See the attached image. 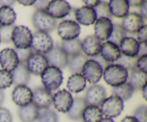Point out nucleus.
Wrapping results in <instances>:
<instances>
[{
	"label": "nucleus",
	"mask_w": 147,
	"mask_h": 122,
	"mask_svg": "<svg viewBox=\"0 0 147 122\" xmlns=\"http://www.w3.org/2000/svg\"><path fill=\"white\" fill-rule=\"evenodd\" d=\"M73 103V98L71 93L67 90H60L53 96V103L57 111L67 113Z\"/></svg>",
	"instance_id": "nucleus-10"
},
{
	"label": "nucleus",
	"mask_w": 147,
	"mask_h": 122,
	"mask_svg": "<svg viewBox=\"0 0 147 122\" xmlns=\"http://www.w3.org/2000/svg\"><path fill=\"white\" fill-rule=\"evenodd\" d=\"M15 53H17V57L19 59V61L20 62H25L27 60L29 57H30V55L34 52L32 49L30 47V48L27 49H23V50H20V49H16L14 50Z\"/></svg>",
	"instance_id": "nucleus-41"
},
{
	"label": "nucleus",
	"mask_w": 147,
	"mask_h": 122,
	"mask_svg": "<svg viewBox=\"0 0 147 122\" xmlns=\"http://www.w3.org/2000/svg\"><path fill=\"white\" fill-rule=\"evenodd\" d=\"M60 47L68 57L82 53L81 41L78 38L70 40H63Z\"/></svg>",
	"instance_id": "nucleus-31"
},
{
	"label": "nucleus",
	"mask_w": 147,
	"mask_h": 122,
	"mask_svg": "<svg viewBox=\"0 0 147 122\" xmlns=\"http://www.w3.org/2000/svg\"><path fill=\"white\" fill-rule=\"evenodd\" d=\"M48 63V65L54 66L59 69L67 67L68 63V56L59 45L53 46L50 52L44 55Z\"/></svg>",
	"instance_id": "nucleus-9"
},
{
	"label": "nucleus",
	"mask_w": 147,
	"mask_h": 122,
	"mask_svg": "<svg viewBox=\"0 0 147 122\" xmlns=\"http://www.w3.org/2000/svg\"><path fill=\"white\" fill-rule=\"evenodd\" d=\"M4 93L3 92L2 90H0V107H1V105L2 104L3 101H4Z\"/></svg>",
	"instance_id": "nucleus-54"
},
{
	"label": "nucleus",
	"mask_w": 147,
	"mask_h": 122,
	"mask_svg": "<svg viewBox=\"0 0 147 122\" xmlns=\"http://www.w3.org/2000/svg\"><path fill=\"white\" fill-rule=\"evenodd\" d=\"M142 96H143L144 99V100H146L147 99V86H146V84H145L144 86H143V87L142 88Z\"/></svg>",
	"instance_id": "nucleus-53"
},
{
	"label": "nucleus",
	"mask_w": 147,
	"mask_h": 122,
	"mask_svg": "<svg viewBox=\"0 0 147 122\" xmlns=\"http://www.w3.org/2000/svg\"><path fill=\"white\" fill-rule=\"evenodd\" d=\"M32 24L37 31L48 33L56 28L57 20L45 10H36L32 16Z\"/></svg>",
	"instance_id": "nucleus-4"
},
{
	"label": "nucleus",
	"mask_w": 147,
	"mask_h": 122,
	"mask_svg": "<svg viewBox=\"0 0 147 122\" xmlns=\"http://www.w3.org/2000/svg\"><path fill=\"white\" fill-rule=\"evenodd\" d=\"M144 25V20L136 12H130L122 20L121 26L126 32L135 33Z\"/></svg>",
	"instance_id": "nucleus-18"
},
{
	"label": "nucleus",
	"mask_w": 147,
	"mask_h": 122,
	"mask_svg": "<svg viewBox=\"0 0 147 122\" xmlns=\"http://www.w3.org/2000/svg\"><path fill=\"white\" fill-rule=\"evenodd\" d=\"M13 84V78L10 72L0 70V90L6 89Z\"/></svg>",
	"instance_id": "nucleus-37"
},
{
	"label": "nucleus",
	"mask_w": 147,
	"mask_h": 122,
	"mask_svg": "<svg viewBox=\"0 0 147 122\" xmlns=\"http://www.w3.org/2000/svg\"><path fill=\"white\" fill-rule=\"evenodd\" d=\"M113 30V23L111 19L100 17L94 24V36L100 42L109 40Z\"/></svg>",
	"instance_id": "nucleus-16"
},
{
	"label": "nucleus",
	"mask_w": 147,
	"mask_h": 122,
	"mask_svg": "<svg viewBox=\"0 0 147 122\" xmlns=\"http://www.w3.org/2000/svg\"><path fill=\"white\" fill-rule=\"evenodd\" d=\"M130 75L128 76V83L132 86L134 90H139L146 84V73L139 71L137 69L130 70Z\"/></svg>",
	"instance_id": "nucleus-27"
},
{
	"label": "nucleus",
	"mask_w": 147,
	"mask_h": 122,
	"mask_svg": "<svg viewBox=\"0 0 147 122\" xmlns=\"http://www.w3.org/2000/svg\"><path fill=\"white\" fill-rule=\"evenodd\" d=\"M45 11L55 20L62 19L70 14L71 7L68 2L64 0L50 1Z\"/></svg>",
	"instance_id": "nucleus-13"
},
{
	"label": "nucleus",
	"mask_w": 147,
	"mask_h": 122,
	"mask_svg": "<svg viewBox=\"0 0 147 122\" xmlns=\"http://www.w3.org/2000/svg\"><path fill=\"white\" fill-rule=\"evenodd\" d=\"M147 108L146 106H139L134 112V116L139 122H147Z\"/></svg>",
	"instance_id": "nucleus-40"
},
{
	"label": "nucleus",
	"mask_w": 147,
	"mask_h": 122,
	"mask_svg": "<svg viewBox=\"0 0 147 122\" xmlns=\"http://www.w3.org/2000/svg\"><path fill=\"white\" fill-rule=\"evenodd\" d=\"M102 43L94 35L87 36L81 42V50L87 57H94L100 55Z\"/></svg>",
	"instance_id": "nucleus-19"
},
{
	"label": "nucleus",
	"mask_w": 147,
	"mask_h": 122,
	"mask_svg": "<svg viewBox=\"0 0 147 122\" xmlns=\"http://www.w3.org/2000/svg\"><path fill=\"white\" fill-rule=\"evenodd\" d=\"M121 122H139L134 116H126L123 118Z\"/></svg>",
	"instance_id": "nucleus-50"
},
{
	"label": "nucleus",
	"mask_w": 147,
	"mask_h": 122,
	"mask_svg": "<svg viewBox=\"0 0 147 122\" xmlns=\"http://www.w3.org/2000/svg\"><path fill=\"white\" fill-rule=\"evenodd\" d=\"M88 59L87 56L85 55L83 53L80 54L68 57V63H67V67L69 70L73 74L76 73H81L82 68Z\"/></svg>",
	"instance_id": "nucleus-30"
},
{
	"label": "nucleus",
	"mask_w": 147,
	"mask_h": 122,
	"mask_svg": "<svg viewBox=\"0 0 147 122\" xmlns=\"http://www.w3.org/2000/svg\"><path fill=\"white\" fill-rule=\"evenodd\" d=\"M13 102L20 107H23L32 102V91L26 85L16 86L11 93Z\"/></svg>",
	"instance_id": "nucleus-14"
},
{
	"label": "nucleus",
	"mask_w": 147,
	"mask_h": 122,
	"mask_svg": "<svg viewBox=\"0 0 147 122\" xmlns=\"http://www.w3.org/2000/svg\"><path fill=\"white\" fill-rule=\"evenodd\" d=\"M35 1L34 0H30V1H24V0H21V1H18V3L23 6H32L34 5Z\"/></svg>",
	"instance_id": "nucleus-52"
},
{
	"label": "nucleus",
	"mask_w": 147,
	"mask_h": 122,
	"mask_svg": "<svg viewBox=\"0 0 147 122\" xmlns=\"http://www.w3.org/2000/svg\"><path fill=\"white\" fill-rule=\"evenodd\" d=\"M103 76L107 84L115 88L126 83L129 72L120 65L110 64L103 70Z\"/></svg>",
	"instance_id": "nucleus-1"
},
{
	"label": "nucleus",
	"mask_w": 147,
	"mask_h": 122,
	"mask_svg": "<svg viewBox=\"0 0 147 122\" xmlns=\"http://www.w3.org/2000/svg\"><path fill=\"white\" fill-rule=\"evenodd\" d=\"M86 104L83 98H73V103L69 111L67 113L68 119L73 121H77L81 119L82 113L86 108Z\"/></svg>",
	"instance_id": "nucleus-28"
},
{
	"label": "nucleus",
	"mask_w": 147,
	"mask_h": 122,
	"mask_svg": "<svg viewBox=\"0 0 147 122\" xmlns=\"http://www.w3.org/2000/svg\"><path fill=\"white\" fill-rule=\"evenodd\" d=\"M134 92V90L132 86L127 82L121 86L113 88L112 90V93L113 96L119 97L123 101L129 100L132 96Z\"/></svg>",
	"instance_id": "nucleus-33"
},
{
	"label": "nucleus",
	"mask_w": 147,
	"mask_h": 122,
	"mask_svg": "<svg viewBox=\"0 0 147 122\" xmlns=\"http://www.w3.org/2000/svg\"><path fill=\"white\" fill-rule=\"evenodd\" d=\"M100 109L105 118L113 119L119 116L123 111V101L116 96H109L106 98L100 105Z\"/></svg>",
	"instance_id": "nucleus-3"
},
{
	"label": "nucleus",
	"mask_w": 147,
	"mask_h": 122,
	"mask_svg": "<svg viewBox=\"0 0 147 122\" xmlns=\"http://www.w3.org/2000/svg\"><path fill=\"white\" fill-rule=\"evenodd\" d=\"M136 68L143 73H147V54L138 57L136 63Z\"/></svg>",
	"instance_id": "nucleus-42"
},
{
	"label": "nucleus",
	"mask_w": 147,
	"mask_h": 122,
	"mask_svg": "<svg viewBox=\"0 0 147 122\" xmlns=\"http://www.w3.org/2000/svg\"><path fill=\"white\" fill-rule=\"evenodd\" d=\"M32 103L39 109H49L53 103V94L44 87L36 88L32 92Z\"/></svg>",
	"instance_id": "nucleus-15"
},
{
	"label": "nucleus",
	"mask_w": 147,
	"mask_h": 122,
	"mask_svg": "<svg viewBox=\"0 0 147 122\" xmlns=\"http://www.w3.org/2000/svg\"></svg>",
	"instance_id": "nucleus-56"
},
{
	"label": "nucleus",
	"mask_w": 147,
	"mask_h": 122,
	"mask_svg": "<svg viewBox=\"0 0 147 122\" xmlns=\"http://www.w3.org/2000/svg\"><path fill=\"white\" fill-rule=\"evenodd\" d=\"M75 17L78 24L89 26L95 24L97 20V15L93 8L83 6L75 11Z\"/></svg>",
	"instance_id": "nucleus-20"
},
{
	"label": "nucleus",
	"mask_w": 147,
	"mask_h": 122,
	"mask_svg": "<svg viewBox=\"0 0 147 122\" xmlns=\"http://www.w3.org/2000/svg\"><path fill=\"white\" fill-rule=\"evenodd\" d=\"M57 34L63 40L78 38L80 33V27L73 20H63L57 27Z\"/></svg>",
	"instance_id": "nucleus-8"
},
{
	"label": "nucleus",
	"mask_w": 147,
	"mask_h": 122,
	"mask_svg": "<svg viewBox=\"0 0 147 122\" xmlns=\"http://www.w3.org/2000/svg\"><path fill=\"white\" fill-rule=\"evenodd\" d=\"M83 2L86 4V7H90V8L94 9L98 4H99L100 1H98V0H90V1H87V0H85V1H83Z\"/></svg>",
	"instance_id": "nucleus-48"
},
{
	"label": "nucleus",
	"mask_w": 147,
	"mask_h": 122,
	"mask_svg": "<svg viewBox=\"0 0 147 122\" xmlns=\"http://www.w3.org/2000/svg\"><path fill=\"white\" fill-rule=\"evenodd\" d=\"M20 61L14 50L5 48L0 51V66L2 70L11 73L17 67Z\"/></svg>",
	"instance_id": "nucleus-17"
},
{
	"label": "nucleus",
	"mask_w": 147,
	"mask_h": 122,
	"mask_svg": "<svg viewBox=\"0 0 147 122\" xmlns=\"http://www.w3.org/2000/svg\"><path fill=\"white\" fill-rule=\"evenodd\" d=\"M15 26H0V42L3 43H9L11 42V33Z\"/></svg>",
	"instance_id": "nucleus-39"
},
{
	"label": "nucleus",
	"mask_w": 147,
	"mask_h": 122,
	"mask_svg": "<svg viewBox=\"0 0 147 122\" xmlns=\"http://www.w3.org/2000/svg\"><path fill=\"white\" fill-rule=\"evenodd\" d=\"M37 122H58V116L50 109H39Z\"/></svg>",
	"instance_id": "nucleus-35"
},
{
	"label": "nucleus",
	"mask_w": 147,
	"mask_h": 122,
	"mask_svg": "<svg viewBox=\"0 0 147 122\" xmlns=\"http://www.w3.org/2000/svg\"><path fill=\"white\" fill-rule=\"evenodd\" d=\"M15 3V1H10V0H4L0 1V6L1 7H9L12 6Z\"/></svg>",
	"instance_id": "nucleus-49"
},
{
	"label": "nucleus",
	"mask_w": 147,
	"mask_h": 122,
	"mask_svg": "<svg viewBox=\"0 0 147 122\" xmlns=\"http://www.w3.org/2000/svg\"><path fill=\"white\" fill-rule=\"evenodd\" d=\"M0 122H12L11 113L4 107H0Z\"/></svg>",
	"instance_id": "nucleus-44"
},
{
	"label": "nucleus",
	"mask_w": 147,
	"mask_h": 122,
	"mask_svg": "<svg viewBox=\"0 0 147 122\" xmlns=\"http://www.w3.org/2000/svg\"><path fill=\"white\" fill-rule=\"evenodd\" d=\"M137 41L140 44H146L147 43V25L144 24L137 32Z\"/></svg>",
	"instance_id": "nucleus-43"
},
{
	"label": "nucleus",
	"mask_w": 147,
	"mask_h": 122,
	"mask_svg": "<svg viewBox=\"0 0 147 122\" xmlns=\"http://www.w3.org/2000/svg\"><path fill=\"white\" fill-rule=\"evenodd\" d=\"M126 37V32L122 26L119 24H113V30L109 38V41L119 46L121 41Z\"/></svg>",
	"instance_id": "nucleus-34"
},
{
	"label": "nucleus",
	"mask_w": 147,
	"mask_h": 122,
	"mask_svg": "<svg viewBox=\"0 0 147 122\" xmlns=\"http://www.w3.org/2000/svg\"><path fill=\"white\" fill-rule=\"evenodd\" d=\"M53 46V40L48 33L37 31L32 34L31 48L35 53L45 55Z\"/></svg>",
	"instance_id": "nucleus-6"
},
{
	"label": "nucleus",
	"mask_w": 147,
	"mask_h": 122,
	"mask_svg": "<svg viewBox=\"0 0 147 122\" xmlns=\"http://www.w3.org/2000/svg\"><path fill=\"white\" fill-rule=\"evenodd\" d=\"M40 75L44 88L50 91L57 90L63 83L62 70L54 66H47Z\"/></svg>",
	"instance_id": "nucleus-2"
},
{
	"label": "nucleus",
	"mask_w": 147,
	"mask_h": 122,
	"mask_svg": "<svg viewBox=\"0 0 147 122\" xmlns=\"http://www.w3.org/2000/svg\"><path fill=\"white\" fill-rule=\"evenodd\" d=\"M39 109L32 103L18 109V116L22 122H34L37 120Z\"/></svg>",
	"instance_id": "nucleus-25"
},
{
	"label": "nucleus",
	"mask_w": 147,
	"mask_h": 122,
	"mask_svg": "<svg viewBox=\"0 0 147 122\" xmlns=\"http://www.w3.org/2000/svg\"><path fill=\"white\" fill-rule=\"evenodd\" d=\"M26 65L30 74L40 75L48 66V63L44 55L33 52L26 60Z\"/></svg>",
	"instance_id": "nucleus-12"
},
{
	"label": "nucleus",
	"mask_w": 147,
	"mask_h": 122,
	"mask_svg": "<svg viewBox=\"0 0 147 122\" xmlns=\"http://www.w3.org/2000/svg\"><path fill=\"white\" fill-rule=\"evenodd\" d=\"M93 60H95L96 62H97V63H98L100 66H101V67L103 68V69L106 68V67H107L109 65H110V63H107L106 61H105V60L102 58V57L100 55H98L93 57Z\"/></svg>",
	"instance_id": "nucleus-46"
},
{
	"label": "nucleus",
	"mask_w": 147,
	"mask_h": 122,
	"mask_svg": "<svg viewBox=\"0 0 147 122\" xmlns=\"http://www.w3.org/2000/svg\"><path fill=\"white\" fill-rule=\"evenodd\" d=\"M140 8V15L142 16V18L144 20H146L147 19V1H143L142 5L139 7Z\"/></svg>",
	"instance_id": "nucleus-47"
},
{
	"label": "nucleus",
	"mask_w": 147,
	"mask_h": 122,
	"mask_svg": "<svg viewBox=\"0 0 147 122\" xmlns=\"http://www.w3.org/2000/svg\"><path fill=\"white\" fill-rule=\"evenodd\" d=\"M13 83L16 86L26 85L30 82V73L27 69L25 62H20L17 67L11 72Z\"/></svg>",
	"instance_id": "nucleus-23"
},
{
	"label": "nucleus",
	"mask_w": 147,
	"mask_h": 122,
	"mask_svg": "<svg viewBox=\"0 0 147 122\" xmlns=\"http://www.w3.org/2000/svg\"><path fill=\"white\" fill-rule=\"evenodd\" d=\"M17 19V14L14 10L9 7H0V26L14 25Z\"/></svg>",
	"instance_id": "nucleus-32"
},
{
	"label": "nucleus",
	"mask_w": 147,
	"mask_h": 122,
	"mask_svg": "<svg viewBox=\"0 0 147 122\" xmlns=\"http://www.w3.org/2000/svg\"><path fill=\"white\" fill-rule=\"evenodd\" d=\"M100 122H115L113 119H108V118H103Z\"/></svg>",
	"instance_id": "nucleus-55"
},
{
	"label": "nucleus",
	"mask_w": 147,
	"mask_h": 122,
	"mask_svg": "<svg viewBox=\"0 0 147 122\" xmlns=\"http://www.w3.org/2000/svg\"><path fill=\"white\" fill-rule=\"evenodd\" d=\"M121 55L127 57H137L139 54L140 44L133 37H126L121 41L119 45Z\"/></svg>",
	"instance_id": "nucleus-22"
},
{
	"label": "nucleus",
	"mask_w": 147,
	"mask_h": 122,
	"mask_svg": "<svg viewBox=\"0 0 147 122\" xmlns=\"http://www.w3.org/2000/svg\"><path fill=\"white\" fill-rule=\"evenodd\" d=\"M129 4V7H139L143 3V1H128Z\"/></svg>",
	"instance_id": "nucleus-51"
},
{
	"label": "nucleus",
	"mask_w": 147,
	"mask_h": 122,
	"mask_svg": "<svg viewBox=\"0 0 147 122\" xmlns=\"http://www.w3.org/2000/svg\"><path fill=\"white\" fill-rule=\"evenodd\" d=\"M94 10L96 11L97 19L100 18V17H106V18L111 19V17L110 11H109L108 3L105 2V1H100L99 4L94 8Z\"/></svg>",
	"instance_id": "nucleus-38"
},
{
	"label": "nucleus",
	"mask_w": 147,
	"mask_h": 122,
	"mask_svg": "<svg viewBox=\"0 0 147 122\" xmlns=\"http://www.w3.org/2000/svg\"><path fill=\"white\" fill-rule=\"evenodd\" d=\"M86 87V80L81 73L73 74L69 77L67 88L70 93H78L83 91Z\"/></svg>",
	"instance_id": "nucleus-26"
},
{
	"label": "nucleus",
	"mask_w": 147,
	"mask_h": 122,
	"mask_svg": "<svg viewBox=\"0 0 147 122\" xmlns=\"http://www.w3.org/2000/svg\"><path fill=\"white\" fill-rule=\"evenodd\" d=\"M106 90L100 85H93L86 90L83 98L86 106H100L102 102L106 98Z\"/></svg>",
	"instance_id": "nucleus-11"
},
{
	"label": "nucleus",
	"mask_w": 147,
	"mask_h": 122,
	"mask_svg": "<svg viewBox=\"0 0 147 122\" xmlns=\"http://www.w3.org/2000/svg\"><path fill=\"white\" fill-rule=\"evenodd\" d=\"M138 57H130L121 55L120 57L116 60V64L120 65L127 70H131L136 69V63Z\"/></svg>",
	"instance_id": "nucleus-36"
},
{
	"label": "nucleus",
	"mask_w": 147,
	"mask_h": 122,
	"mask_svg": "<svg viewBox=\"0 0 147 122\" xmlns=\"http://www.w3.org/2000/svg\"><path fill=\"white\" fill-rule=\"evenodd\" d=\"M121 53L119 47L110 41H106L101 45L100 55L107 63L112 64L120 57Z\"/></svg>",
	"instance_id": "nucleus-21"
},
{
	"label": "nucleus",
	"mask_w": 147,
	"mask_h": 122,
	"mask_svg": "<svg viewBox=\"0 0 147 122\" xmlns=\"http://www.w3.org/2000/svg\"><path fill=\"white\" fill-rule=\"evenodd\" d=\"M111 16L117 18H123L129 14V4L126 0H111L108 3Z\"/></svg>",
	"instance_id": "nucleus-24"
},
{
	"label": "nucleus",
	"mask_w": 147,
	"mask_h": 122,
	"mask_svg": "<svg viewBox=\"0 0 147 122\" xmlns=\"http://www.w3.org/2000/svg\"><path fill=\"white\" fill-rule=\"evenodd\" d=\"M83 122H100L103 114L100 108L96 106H86L82 113Z\"/></svg>",
	"instance_id": "nucleus-29"
},
{
	"label": "nucleus",
	"mask_w": 147,
	"mask_h": 122,
	"mask_svg": "<svg viewBox=\"0 0 147 122\" xmlns=\"http://www.w3.org/2000/svg\"><path fill=\"white\" fill-rule=\"evenodd\" d=\"M49 2L50 1H35L34 7L37 10H45Z\"/></svg>",
	"instance_id": "nucleus-45"
},
{
	"label": "nucleus",
	"mask_w": 147,
	"mask_h": 122,
	"mask_svg": "<svg viewBox=\"0 0 147 122\" xmlns=\"http://www.w3.org/2000/svg\"><path fill=\"white\" fill-rule=\"evenodd\" d=\"M32 33L28 27L23 25L15 26L11 33V42L17 49H27L31 47Z\"/></svg>",
	"instance_id": "nucleus-5"
},
{
	"label": "nucleus",
	"mask_w": 147,
	"mask_h": 122,
	"mask_svg": "<svg viewBox=\"0 0 147 122\" xmlns=\"http://www.w3.org/2000/svg\"><path fill=\"white\" fill-rule=\"evenodd\" d=\"M103 71V68L97 62L93 59H89L83 65L81 73L86 81L90 84L95 85L101 79Z\"/></svg>",
	"instance_id": "nucleus-7"
}]
</instances>
